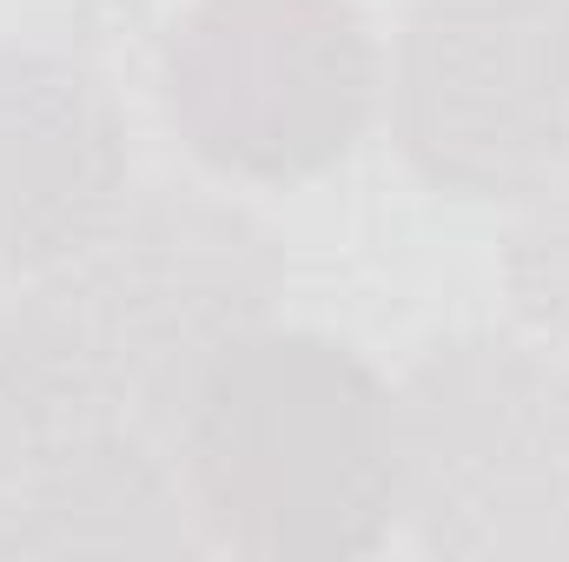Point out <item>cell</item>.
<instances>
[{"label": "cell", "instance_id": "cell-1", "mask_svg": "<svg viewBox=\"0 0 569 562\" xmlns=\"http://www.w3.org/2000/svg\"><path fill=\"white\" fill-rule=\"evenodd\" d=\"M284 252L266 219L192 185H146L13 304L60 404V436L179 456L212 364L272 324Z\"/></svg>", "mask_w": 569, "mask_h": 562}, {"label": "cell", "instance_id": "cell-2", "mask_svg": "<svg viewBox=\"0 0 569 562\" xmlns=\"http://www.w3.org/2000/svg\"><path fill=\"white\" fill-rule=\"evenodd\" d=\"M179 476L206 550L358 562L398 523V398L351 344L259 324L199 384Z\"/></svg>", "mask_w": 569, "mask_h": 562}, {"label": "cell", "instance_id": "cell-3", "mask_svg": "<svg viewBox=\"0 0 569 562\" xmlns=\"http://www.w3.org/2000/svg\"><path fill=\"white\" fill-rule=\"evenodd\" d=\"M398 516L443 562H563V358L503 331L430 344L398 384Z\"/></svg>", "mask_w": 569, "mask_h": 562}, {"label": "cell", "instance_id": "cell-4", "mask_svg": "<svg viewBox=\"0 0 569 562\" xmlns=\"http://www.w3.org/2000/svg\"><path fill=\"white\" fill-rule=\"evenodd\" d=\"M378 93V33L351 0H192L159 47L179 145L246 185H305L345 165Z\"/></svg>", "mask_w": 569, "mask_h": 562}, {"label": "cell", "instance_id": "cell-5", "mask_svg": "<svg viewBox=\"0 0 569 562\" xmlns=\"http://www.w3.org/2000/svg\"><path fill=\"white\" fill-rule=\"evenodd\" d=\"M391 140L443 199H530L569 165V0H418Z\"/></svg>", "mask_w": 569, "mask_h": 562}, {"label": "cell", "instance_id": "cell-6", "mask_svg": "<svg viewBox=\"0 0 569 562\" xmlns=\"http://www.w3.org/2000/svg\"><path fill=\"white\" fill-rule=\"evenodd\" d=\"M127 120L100 67L0 47V291L73 259L127 199Z\"/></svg>", "mask_w": 569, "mask_h": 562}, {"label": "cell", "instance_id": "cell-7", "mask_svg": "<svg viewBox=\"0 0 569 562\" xmlns=\"http://www.w3.org/2000/svg\"><path fill=\"white\" fill-rule=\"evenodd\" d=\"M67 550H146V556L206 550L179 456L127 436H53L0 490V556H67Z\"/></svg>", "mask_w": 569, "mask_h": 562}, {"label": "cell", "instance_id": "cell-8", "mask_svg": "<svg viewBox=\"0 0 569 562\" xmlns=\"http://www.w3.org/2000/svg\"><path fill=\"white\" fill-rule=\"evenodd\" d=\"M503 279L517 311L569 344V179H550L543 192H530V212L510 225L503 239Z\"/></svg>", "mask_w": 569, "mask_h": 562}, {"label": "cell", "instance_id": "cell-9", "mask_svg": "<svg viewBox=\"0 0 569 562\" xmlns=\"http://www.w3.org/2000/svg\"><path fill=\"white\" fill-rule=\"evenodd\" d=\"M60 436L53 378L20 324V311H0V490Z\"/></svg>", "mask_w": 569, "mask_h": 562}]
</instances>
